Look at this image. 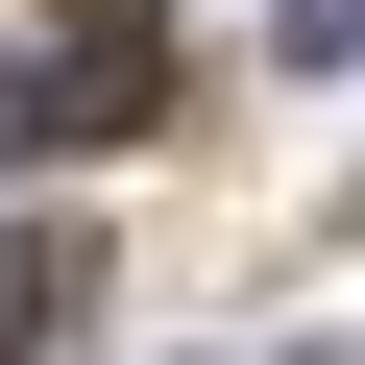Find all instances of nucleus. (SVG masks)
<instances>
[{"mask_svg": "<svg viewBox=\"0 0 365 365\" xmlns=\"http://www.w3.org/2000/svg\"><path fill=\"white\" fill-rule=\"evenodd\" d=\"M146 122V49L122 25H49V49H0V195H25V170H98Z\"/></svg>", "mask_w": 365, "mask_h": 365, "instance_id": "1", "label": "nucleus"}, {"mask_svg": "<svg viewBox=\"0 0 365 365\" xmlns=\"http://www.w3.org/2000/svg\"><path fill=\"white\" fill-rule=\"evenodd\" d=\"M73 317H98V244H73V220H25V244H0V365H49Z\"/></svg>", "mask_w": 365, "mask_h": 365, "instance_id": "2", "label": "nucleus"}, {"mask_svg": "<svg viewBox=\"0 0 365 365\" xmlns=\"http://www.w3.org/2000/svg\"><path fill=\"white\" fill-rule=\"evenodd\" d=\"M268 49L292 73H365V0H268Z\"/></svg>", "mask_w": 365, "mask_h": 365, "instance_id": "3", "label": "nucleus"}, {"mask_svg": "<svg viewBox=\"0 0 365 365\" xmlns=\"http://www.w3.org/2000/svg\"><path fill=\"white\" fill-rule=\"evenodd\" d=\"M73 25H122V49H146V0H73Z\"/></svg>", "mask_w": 365, "mask_h": 365, "instance_id": "4", "label": "nucleus"}, {"mask_svg": "<svg viewBox=\"0 0 365 365\" xmlns=\"http://www.w3.org/2000/svg\"><path fill=\"white\" fill-rule=\"evenodd\" d=\"M341 220H365V195H341Z\"/></svg>", "mask_w": 365, "mask_h": 365, "instance_id": "5", "label": "nucleus"}]
</instances>
